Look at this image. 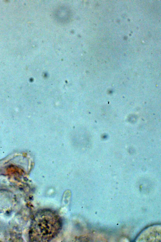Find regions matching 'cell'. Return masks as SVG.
<instances>
[{
    "label": "cell",
    "instance_id": "6da1fadb",
    "mask_svg": "<svg viewBox=\"0 0 161 242\" xmlns=\"http://www.w3.org/2000/svg\"><path fill=\"white\" fill-rule=\"evenodd\" d=\"M62 225L61 220L56 212L49 209L39 211L33 220L31 239L36 242L49 241L56 236Z\"/></svg>",
    "mask_w": 161,
    "mask_h": 242
}]
</instances>
